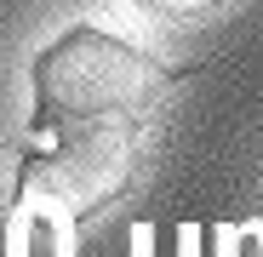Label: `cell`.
Returning <instances> with one entry per match:
<instances>
[{
	"mask_svg": "<svg viewBox=\"0 0 263 257\" xmlns=\"http://www.w3.org/2000/svg\"><path fill=\"white\" fill-rule=\"evenodd\" d=\"M58 143L46 154L23 160V177L58 194L74 218H92L98 206H109L132 166H138V114H98V120H69L58 126Z\"/></svg>",
	"mask_w": 263,
	"mask_h": 257,
	"instance_id": "2",
	"label": "cell"
},
{
	"mask_svg": "<svg viewBox=\"0 0 263 257\" xmlns=\"http://www.w3.org/2000/svg\"><path fill=\"white\" fill-rule=\"evenodd\" d=\"M34 114L29 132H58L69 120H98V114H138L160 92V69L138 46L103 29H69L34 57Z\"/></svg>",
	"mask_w": 263,
	"mask_h": 257,
	"instance_id": "1",
	"label": "cell"
},
{
	"mask_svg": "<svg viewBox=\"0 0 263 257\" xmlns=\"http://www.w3.org/2000/svg\"><path fill=\"white\" fill-rule=\"evenodd\" d=\"M143 12H160V17H206V12H217L223 0H138Z\"/></svg>",
	"mask_w": 263,
	"mask_h": 257,
	"instance_id": "4",
	"label": "cell"
},
{
	"mask_svg": "<svg viewBox=\"0 0 263 257\" xmlns=\"http://www.w3.org/2000/svg\"><path fill=\"white\" fill-rule=\"evenodd\" d=\"M74 211L40 183H17V206L0 234V257H74Z\"/></svg>",
	"mask_w": 263,
	"mask_h": 257,
	"instance_id": "3",
	"label": "cell"
}]
</instances>
